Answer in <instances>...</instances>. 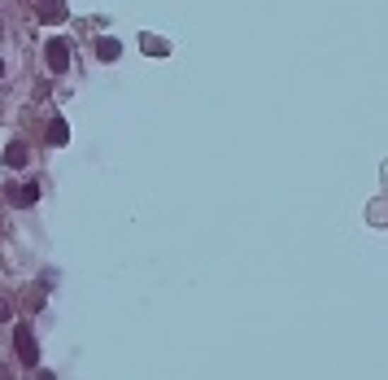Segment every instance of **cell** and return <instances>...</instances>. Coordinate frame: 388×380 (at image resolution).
I'll return each instance as SVG.
<instances>
[{"label": "cell", "mask_w": 388, "mask_h": 380, "mask_svg": "<svg viewBox=\"0 0 388 380\" xmlns=\"http://www.w3.org/2000/svg\"><path fill=\"white\" fill-rule=\"evenodd\" d=\"M48 144H70V122L66 118H53V122H48Z\"/></svg>", "instance_id": "277c9868"}, {"label": "cell", "mask_w": 388, "mask_h": 380, "mask_svg": "<svg viewBox=\"0 0 388 380\" xmlns=\"http://www.w3.org/2000/svg\"><path fill=\"white\" fill-rule=\"evenodd\" d=\"M96 57H100V62H118V57H122V44L110 40V35H105V40H96Z\"/></svg>", "instance_id": "8992f818"}, {"label": "cell", "mask_w": 388, "mask_h": 380, "mask_svg": "<svg viewBox=\"0 0 388 380\" xmlns=\"http://www.w3.org/2000/svg\"><path fill=\"white\" fill-rule=\"evenodd\" d=\"M9 197H13V201H18V206H35V201H40V184H22V188H18V192H13V188H9Z\"/></svg>", "instance_id": "52a82bcc"}, {"label": "cell", "mask_w": 388, "mask_h": 380, "mask_svg": "<svg viewBox=\"0 0 388 380\" xmlns=\"http://www.w3.org/2000/svg\"><path fill=\"white\" fill-rule=\"evenodd\" d=\"M0 319H9V301L5 297H0Z\"/></svg>", "instance_id": "9c48e42d"}, {"label": "cell", "mask_w": 388, "mask_h": 380, "mask_svg": "<svg viewBox=\"0 0 388 380\" xmlns=\"http://www.w3.org/2000/svg\"><path fill=\"white\" fill-rule=\"evenodd\" d=\"M140 48H144V57H166V53H170V44H166L162 35H144Z\"/></svg>", "instance_id": "5b68a950"}, {"label": "cell", "mask_w": 388, "mask_h": 380, "mask_svg": "<svg viewBox=\"0 0 388 380\" xmlns=\"http://www.w3.org/2000/svg\"><path fill=\"white\" fill-rule=\"evenodd\" d=\"M0 74H5V62H0Z\"/></svg>", "instance_id": "30bf717a"}, {"label": "cell", "mask_w": 388, "mask_h": 380, "mask_svg": "<svg viewBox=\"0 0 388 380\" xmlns=\"http://www.w3.org/2000/svg\"><path fill=\"white\" fill-rule=\"evenodd\" d=\"M40 22H48V27L66 22V5H61V0H40Z\"/></svg>", "instance_id": "3957f363"}, {"label": "cell", "mask_w": 388, "mask_h": 380, "mask_svg": "<svg viewBox=\"0 0 388 380\" xmlns=\"http://www.w3.org/2000/svg\"><path fill=\"white\" fill-rule=\"evenodd\" d=\"M13 350H18V363L22 367H40V345H35L31 323H18L13 328Z\"/></svg>", "instance_id": "6da1fadb"}, {"label": "cell", "mask_w": 388, "mask_h": 380, "mask_svg": "<svg viewBox=\"0 0 388 380\" xmlns=\"http://www.w3.org/2000/svg\"><path fill=\"white\" fill-rule=\"evenodd\" d=\"M5 166H9V171L27 166V144H9V149H5Z\"/></svg>", "instance_id": "ba28073f"}, {"label": "cell", "mask_w": 388, "mask_h": 380, "mask_svg": "<svg viewBox=\"0 0 388 380\" xmlns=\"http://www.w3.org/2000/svg\"><path fill=\"white\" fill-rule=\"evenodd\" d=\"M44 57H48V70H53V74H66V66H70V48H66V40H48Z\"/></svg>", "instance_id": "7a4b0ae2"}]
</instances>
